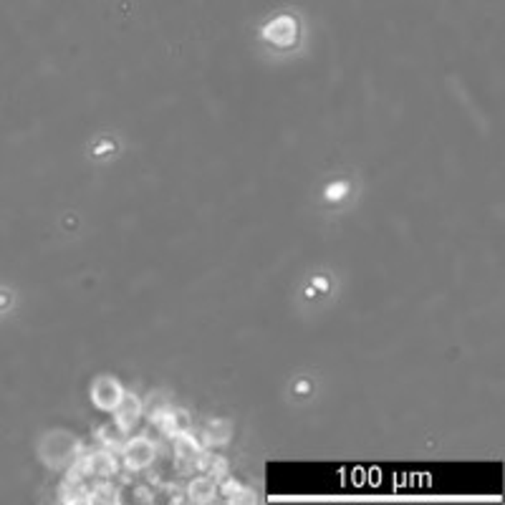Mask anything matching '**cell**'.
Segmentation results:
<instances>
[{
    "instance_id": "1",
    "label": "cell",
    "mask_w": 505,
    "mask_h": 505,
    "mask_svg": "<svg viewBox=\"0 0 505 505\" xmlns=\"http://www.w3.org/2000/svg\"><path fill=\"white\" fill-rule=\"evenodd\" d=\"M119 472V462L114 450H99L91 455H81L79 465H76V475L79 478H96V480H109Z\"/></svg>"
},
{
    "instance_id": "2",
    "label": "cell",
    "mask_w": 505,
    "mask_h": 505,
    "mask_svg": "<svg viewBox=\"0 0 505 505\" xmlns=\"http://www.w3.org/2000/svg\"><path fill=\"white\" fill-rule=\"evenodd\" d=\"M154 452H157L154 442L149 437H142V435L124 439V445H121V458H124V465H126V470H132V472L146 470V467L152 465L154 458H157Z\"/></svg>"
},
{
    "instance_id": "3",
    "label": "cell",
    "mask_w": 505,
    "mask_h": 505,
    "mask_svg": "<svg viewBox=\"0 0 505 505\" xmlns=\"http://www.w3.org/2000/svg\"><path fill=\"white\" fill-rule=\"evenodd\" d=\"M121 394H124V389H121V384L114 377L101 374V377H96L91 382V402L99 409H104V412H114V407L119 405Z\"/></svg>"
},
{
    "instance_id": "4",
    "label": "cell",
    "mask_w": 505,
    "mask_h": 505,
    "mask_svg": "<svg viewBox=\"0 0 505 505\" xmlns=\"http://www.w3.org/2000/svg\"><path fill=\"white\" fill-rule=\"evenodd\" d=\"M154 425L160 427L167 437H177V435H187L193 430V419H190V414L185 409H169V407H165L160 412H154Z\"/></svg>"
},
{
    "instance_id": "5",
    "label": "cell",
    "mask_w": 505,
    "mask_h": 505,
    "mask_svg": "<svg viewBox=\"0 0 505 505\" xmlns=\"http://www.w3.org/2000/svg\"><path fill=\"white\" fill-rule=\"evenodd\" d=\"M296 36H299V26H296V20H293L291 15H280V18H276L273 23H268L266 31H263V38L280 48L293 46V43H296Z\"/></svg>"
},
{
    "instance_id": "6",
    "label": "cell",
    "mask_w": 505,
    "mask_h": 505,
    "mask_svg": "<svg viewBox=\"0 0 505 505\" xmlns=\"http://www.w3.org/2000/svg\"><path fill=\"white\" fill-rule=\"evenodd\" d=\"M172 447H174V462H177L180 470H193V467H197V458L199 452H202V445H199L193 435L187 432V435L172 437Z\"/></svg>"
},
{
    "instance_id": "7",
    "label": "cell",
    "mask_w": 505,
    "mask_h": 505,
    "mask_svg": "<svg viewBox=\"0 0 505 505\" xmlns=\"http://www.w3.org/2000/svg\"><path fill=\"white\" fill-rule=\"evenodd\" d=\"M142 419V399L137 397V394H121L119 405L114 407V422L124 430V432H129L137 422Z\"/></svg>"
},
{
    "instance_id": "8",
    "label": "cell",
    "mask_w": 505,
    "mask_h": 505,
    "mask_svg": "<svg viewBox=\"0 0 505 505\" xmlns=\"http://www.w3.org/2000/svg\"><path fill=\"white\" fill-rule=\"evenodd\" d=\"M187 500H193V503H213L215 495H218V480L210 478V475H197L187 483V490H185Z\"/></svg>"
},
{
    "instance_id": "9",
    "label": "cell",
    "mask_w": 505,
    "mask_h": 505,
    "mask_svg": "<svg viewBox=\"0 0 505 505\" xmlns=\"http://www.w3.org/2000/svg\"><path fill=\"white\" fill-rule=\"evenodd\" d=\"M197 470H202L205 475H210V478L215 480H223L227 478V460L210 450H202L197 458Z\"/></svg>"
},
{
    "instance_id": "10",
    "label": "cell",
    "mask_w": 505,
    "mask_h": 505,
    "mask_svg": "<svg viewBox=\"0 0 505 505\" xmlns=\"http://www.w3.org/2000/svg\"><path fill=\"white\" fill-rule=\"evenodd\" d=\"M124 430H121L119 425H116V422H109V425H104V427H99V442L104 447H107V450H121V445H124Z\"/></svg>"
},
{
    "instance_id": "11",
    "label": "cell",
    "mask_w": 505,
    "mask_h": 505,
    "mask_svg": "<svg viewBox=\"0 0 505 505\" xmlns=\"http://www.w3.org/2000/svg\"><path fill=\"white\" fill-rule=\"evenodd\" d=\"M218 492H223L225 495V500H230V503H243V500H252L250 498V490H246V488L240 485L238 480L233 478H223V483H220Z\"/></svg>"
},
{
    "instance_id": "12",
    "label": "cell",
    "mask_w": 505,
    "mask_h": 505,
    "mask_svg": "<svg viewBox=\"0 0 505 505\" xmlns=\"http://www.w3.org/2000/svg\"><path fill=\"white\" fill-rule=\"evenodd\" d=\"M227 437H230V425H227L225 419H213V422L207 425L205 430L207 445H223V442H227Z\"/></svg>"
},
{
    "instance_id": "13",
    "label": "cell",
    "mask_w": 505,
    "mask_h": 505,
    "mask_svg": "<svg viewBox=\"0 0 505 505\" xmlns=\"http://www.w3.org/2000/svg\"><path fill=\"white\" fill-rule=\"evenodd\" d=\"M91 500L93 503H119V490L116 488H112L107 483V480H101V483H96L91 490Z\"/></svg>"
},
{
    "instance_id": "14",
    "label": "cell",
    "mask_w": 505,
    "mask_h": 505,
    "mask_svg": "<svg viewBox=\"0 0 505 505\" xmlns=\"http://www.w3.org/2000/svg\"><path fill=\"white\" fill-rule=\"evenodd\" d=\"M134 500H137V503H152V500H154V490H152V488H146V485L134 488Z\"/></svg>"
}]
</instances>
